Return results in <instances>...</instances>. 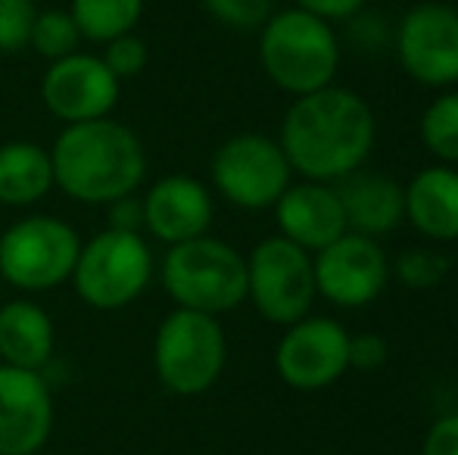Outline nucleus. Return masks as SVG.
<instances>
[{"label": "nucleus", "instance_id": "nucleus-14", "mask_svg": "<svg viewBox=\"0 0 458 455\" xmlns=\"http://www.w3.org/2000/svg\"><path fill=\"white\" fill-rule=\"evenodd\" d=\"M54 421V393L41 371L0 362V455L41 452Z\"/></svg>", "mask_w": 458, "mask_h": 455}, {"label": "nucleus", "instance_id": "nucleus-4", "mask_svg": "<svg viewBox=\"0 0 458 455\" xmlns=\"http://www.w3.org/2000/svg\"><path fill=\"white\" fill-rule=\"evenodd\" d=\"M159 281L178 309L218 318L247 303V256L222 237H193L165 249Z\"/></svg>", "mask_w": 458, "mask_h": 455}, {"label": "nucleus", "instance_id": "nucleus-12", "mask_svg": "<svg viewBox=\"0 0 458 455\" xmlns=\"http://www.w3.org/2000/svg\"><path fill=\"white\" fill-rule=\"evenodd\" d=\"M396 56L409 79L424 88L458 85V10L449 4H415L396 25Z\"/></svg>", "mask_w": 458, "mask_h": 455}, {"label": "nucleus", "instance_id": "nucleus-29", "mask_svg": "<svg viewBox=\"0 0 458 455\" xmlns=\"http://www.w3.org/2000/svg\"><path fill=\"white\" fill-rule=\"evenodd\" d=\"M421 455H458V412L443 415L428 427Z\"/></svg>", "mask_w": 458, "mask_h": 455}, {"label": "nucleus", "instance_id": "nucleus-1", "mask_svg": "<svg viewBox=\"0 0 458 455\" xmlns=\"http://www.w3.org/2000/svg\"><path fill=\"white\" fill-rule=\"evenodd\" d=\"M374 140L377 119L368 100L340 85L293 97L277 134L293 175L325 184H337L365 169Z\"/></svg>", "mask_w": 458, "mask_h": 455}, {"label": "nucleus", "instance_id": "nucleus-22", "mask_svg": "<svg viewBox=\"0 0 458 455\" xmlns=\"http://www.w3.org/2000/svg\"><path fill=\"white\" fill-rule=\"evenodd\" d=\"M421 144L443 165L458 169V91H443L421 115Z\"/></svg>", "mask_w": 458, "mask_h": 455}, {"label": "nucleus", "instance_id": "nucleus-24", "mask_svg": "<svg viewBox=\"0 0 458 455\" xmlns=\"http://www.w3.org/2000/svg\"><path fill=\"white\" fill-rule=\"evenodd\" d=\"M218 25L231 31H259L272 19L275 0H199Z\"/></svg>", "mask_w": 458, "mask_h": 455}, {"label": "nucleus", "instance_id": "nucleus-10", "mask_svg": "<svg viewBox=\"0 0 458 455\" xmlns=\"http://www.w3.org/2000/svg\"><path fill=\"white\" fill-rule=\"evenodd\" d=\"M275 371L290 390H327L350 371V331L327 316L287 324L275 346Z\"/></svg>", "mask_w": 458, "mask_h": 455}, {"label": "nucleus", "instance_id": "nucleus-16", "mask_svg": "<svg viewBox=\"0 0 458 455\" xmlns=\"http://www.w3.org/2000/svg\"><path fill=\"white\" fill-rule=\"evenodd\" d=\"M272 209L277 234L312 256L337 240L340 234H346L337 184L306 181V178L290 181V188L284 190Z\"/></svg>", "mask_w": 458, "mask_h": 455}, {"label": "nucleus", "instance_id": "nucleus-8", "mask_svg": "<svg viewBox=\"0 0 458 455\" xmlns=\"http://www.w3.org/2000/svg\"><path fill=\"white\" fill-rule=\"evenodd\" d=\"M315 265L312 253L296 243L284 240L281 234L259 240L247 256V303L266 322L287 328L300 318L312 316Z\"/></svg>", "mask_w": 458, "mask_h": 455}, {"label": "nucleus", "instance_id": "nucleus-3", "mask_svg": "<svg viewBox=\"0 0 458 455\" xmlns=\"http://www.w3.org/2000/svg\"><path fill=\"white\" fill-rule=\"evenodd\" d=\"M259 63L275 88L306 97L334 85L340 72V41L327 19L300 6L275 10L259 29Z\"/></svg>", "mask_w": 458, "mask_h": 455}, {"label": "nucleus", "instance_id": "nucleus-32", "mask_svg": "<svg viewBox=\"0 0 458 455\" xmlns=\"http://www.w3.org/2000/svg\"><path fill=\"white\" fill-rule=\"evenodd\" d=\"M29 455H44V452H29Z\"/></svg>", "mask_w": 458, "mask_h": 455}, {"label": "nucleus", "instance_id": "nucleus-17", "mask_svg": "<svg viewBox=\"0 0 458 455\" xmlns=\"http://www.w3.org/2000/svg\"><path fill=\"white\" fill-rule=\"evenodd\" d=\"M405 219L428 240H458V169L434 163L403 188Z\"/></svg>", "mask_w": 458, "mask_h": 455}, {"label": "nucleus", "instance_id": "nucleus-13", "mask_svg": "<svg viewBox=\"0 0 458 455\" xmlns=\"http://www.w3.org/2000/svg\"><path fill=\"white\" fill-rule=\"evenodd\" d=\"M122 81L109 72L100 54H72L47 63L41 75V104L63 125H79L113 115Z\"/></svg>", "mask_w": 458, "mask_h": 455}, {"label": "nucleus", "instance_id": "nucleus-23", "mask_svg": "<svg viewBox=\"0 0 458 455\" xmlns=\"http://www.w3.org/2000/svg\"><path fill=\"white\" fill-rule=\"evenodd\" d=\"M29 47L35 50L41 60L56 63L63 56H72L81 50V31L69 10H38L35 29H31Z\"/></svg>", "mask_w": 458, "mask_h": 455}, {"label": "nucleus", "instance_id": "nucleus-21", "mask_svg": "<svg viewBox=\"0 0 458 455\" xmlns=\"http://www.w3.org/2000/svg\"><path fill=\"white\" fill-rule=\"evenodd\" d=\"M69 16L81 31V41L106 44L138 29L144 0H69Z\"/></svg>", "mask_w": 458, "mask_h": 455}, {"label": "nucleus", "instance_id": "nucleus-11", "mask_svg": "<svg viewBox=\"0 0 458 455\" xmlns=\"http://www.w3.org/2000/svg\"><path fill=\"white\" fill-rule=\"evenodd\" d=\"M315 291L337 309H362L384 293L390 281V259L380 240L346 231L312 256Z\"/></svg>", "mask_w": 458, "mask_h": 455}, {"label": "nucleus", "instance_id": "nucleus-27", "mask_svg": "<svg viewBox=\"0 0 458 455\" xmlns=\"http://www.w3.org/2000/svg\"><path fill=\"white\" fill-rule=\"evenodd\" d=\"M443 272H446V262L437 253H430V249H409V253H403L396 262V274L403 278V284H409V287L437 284V281H443Z\"/></svg>", "mask_w": 458, "mask_h": 455}, {"label": "nucleus", "instance_id": "nucleus-31", "mask_svg": "<svg viewBox=\"0 0 458 455\" xmlns=\"http://www.w3.org/2000/svg\"><path fill=\"white\" fill-rule=\"evenodd\" d=\"M109 228L119 231H140L144 234V209H140L138 197H122V200L109 203Z\"/></svg>", "mask_w": 458, "mask_h": 455}, {"label": "nucleus", "instance_id": "nucleus-15", "mask_svg": "<svg viewBox=\"0 0 458 455\" xmlns=\"http://www.w3.org/2000/svg\"><path fill=\"white\" fill-rule=\"evenodd\" d=\"M140 209H144V231L165 247L209 234L216 219L209 188L184 172L157 178L140 197Z\"/></svg>", "mask_w": 458, "mask_h": 455}, {"label": "nucleus", "instance_id": "nucleus-5", "mask_svg": "<svg viewBox=\"0 0 458 455\" xmlns=\"http://www.w3.org/2000/svg\"><path fill=\"white\" fill-rule=\"evenodd\" d=\"M157 262L140 231L103 228L91 240H81V253L69 284L88 309L119 312L144 297Z\"/></svg>", "mask_w": 458, "mask_h": 455}, {"label": "nucleus", "instance_id": "nucleus-25", "mask_svg": "<svg viewBox=\"0 0 458 455\" xmlns=\"http://www.w3.org/2000/svg\"><path fill=\"white\" fill-rule=\"evenodd\" d=\"M35 16V0H0V54L16 56L29 50Z\"/></svg>", "mask_w": 458, "mask_h": 455}, {"label": "nucleus", "instance_id": "nucleus-30", "mask_svg": "<svg viewBox=\"0 0 458 455\" xmlns=\"http://www.w3.org/2000/svg\"><path fill=\"white\" fill-rule=\"evenodd\" d=\"M368 0H293V6L315 16L327 19V22H340V19H352L365 10Z\"/></svg>", "mask_w": 458, "mask_h": 455}, {"label": "nucleus", "instance_id": "nucleus-20", "mask_svg": "<svg viewBox=\"0 0 458 455\" xmlns=\"http://www.w3.org/2000/svg\"><path fill=\"white\" fill-rule=\"evenodd\" d=\"M54 190L50 150L35 140L0 144V206L29 209Z\"/></svg>", "mask_w": 458, "mask_h": 455}, {"label": "nucleus", "instance_id": "nucleus-26", "mask_svg": "<svg viewBox=\"0 0 458 455\" xmlns=\"http://www.w3.org/2000/svg\"><path fill=\"white\" fill-rule=\"evenodd\" d=\"M100 56H103V63L109 66V72H113L119 81H128V79H134V75H140L147 69V63H150L147 41L134 35V31L106 41V44H103Z\"/></svg>", "mask_w": 458, "mask_h": 455}, {"label": "nucleus", "instance_id": "nucleus-2", "mask_svg": "<svg viewBox=\"0 0 458 455\" xmlns=\"http://www.w3.org/2000/svg\"><path fill=\"white\" fill-rule=\"evenodd\" d=\"M54 188L85 206H109L131 197L147 178L144 140L113 115L63 125L50 147Z\"/></svg>", "mask_w": 458, "mask_h": 455}, {"label": "nucleus", "instance_id": "nucleus-7", "mask_svg": "<svg viewBox=\"0 0 458 455\" xmlns=\"http://www.w3.org/2000/svg\"><path fill=\"white\" fill-rule=\"evenodd\" d=\"M81 253L79 231L66 219L31 213L0 234V278L22 293L69 284Z\"/></svg>", "mask_w": 458, "mask_h": 455}, {"label": "nucleus", "instance_id": "nucleus-6", "mask_svg": "<svg viewBox=\"0 0 458 455\" xmlns=\"http://www.w3.org/2000/svg\"><path fill=\"white\" fill-rule=\"evenodd\" d=\"M228 365V337L216 316L172 309L153 334V371L175 396H199L218 383Z\"/></svg>", "mask_w": 458, "mask_h": 455}, {"label": "nucleus", "instance_id": "nucleus-9", "mask_svg": "<svg viewBox=\"0 0 458 455\" xmlns=\"http://www.w3.org/2000/svg\"><path fill=\"white\" fill-rule=\"evenodd\" d=\"M209 178L218 197L228 200L231 206L262 213L281 200V194L293 181V169L277 138L241 131L212 153Z\"/></svg>", "mask_w": 458, "mask_h": 455}, {"label": "nucleus", "instance_id": "nucleus-19", "mask_svg": "<svg viewBox=\"0 0 458 455\" xmlns=\"http://www.w3.org/2000/svg\"><path fill=\"white\" fill-rule=\"evenodd\" d=\"M56 350V324L44 306L10 299L0 306V362L41 371Z\"/></svg>", "mask_w": 458, "mask_h": 455}, {"label": "nucleus", "instance_id": "nucleus-18", "mask_svg": "<svg viewBox=\"0 0 458 455\" xmlns=\"http://www.w3.org/2000/svg\"><path fill=\"white\" fill-rule=\"evenodd\" d=\"M337 197L344 206L346 231L380 240L405 219L403 184L380 172H352L350 178L337 181Z\"/></svg>", "mask_w": 458, "mask_h": 455}, {"label": "nucleus", "instance_id": "nucleus-28", "mask_svg": "<svg viewBox=\"0 0 458 455\" xmlns=\"http://www.w3.org/2000/svg\"><path fill=\"white\" fill-rule=\"evenodd\" d=\"M390 358V343L384 341L380 334H350V368L359 371H377L386 365Z\"/></svg>", "mask_w": 458, "mask_h": 455}]
</instances>
